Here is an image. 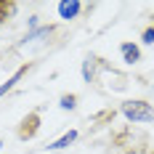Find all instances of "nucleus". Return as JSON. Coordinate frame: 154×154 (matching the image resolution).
<instances>
[{"mask_svg":"<svg viewBox=\"0 0 154 154\" xmlns=\"http://www.w3.org/2000/svg\"><path fill=\"white\" fill-rule=\"evenodd\" d=\"M122 114L130 122H152L154 120V109L146 101H125L122 104Z\"/></svg>","mask_w":154,"mask_h":154,"instance_id":"obj_1","label":"nucleus"},{"mask_svg":"<svg viewBox=\"0 0 154 154\" xmlns=\"http://www.w3.org/2000/svg\"><path fill=\"white\" fill-rule=\"evenodd\" d=\"M80 11H82V3H80V0H61V3H59V16H61L64 21L77 19Z\"/></svg>","mask_w":154,"mask_h":154,"instance_id":"obj_2","label":"nucleus"},{"mask_svg":"<svg viewBox=\"0 0 154 154\" xmlns=\"http://www.w3.org/2000/svg\"><path fill=\"white\" fill-rule=\"evenodd\" d=\"M37 122H40V117L32 112L29 117H24V122H21V130H19V136H21V138H32V136L37 133Z\"/></svg>","mask_w":154,"mask_h":154,"instance_id":"obj_3","label":"nucleus"},{"mask_svg":"<svg viewBox=\"0 0 154 154\" xmlns=\"http://www.w3.org/2000/svg\"><path fill=\"white\" fill-rule=\"evenodd\" d=\"M120 53H122L125 64L141 61V51H138V45H133V43H122V45H120Z\"/></svg>","mask_w":154,"mask_h":154,"instance_id":"obj_4","label":"nucleus"},{"mask_svg":"<svg viewBox=\"0 0 154 154\" xmlns=\"http://www.w3.org/2000/svg\"><path fill=\"white\" fill-rule=\"evenodd\" d=\"M53 35V27H43V29H35V32H29L27 37H24V43L21 45H27V43H35V40H40V37H51Z\"/></svg>","mask_w":154,"mask_h":154,"instance_id":"obj_5","label":"nucleus"},{"mask_svg":"<svg viewBox=\"0 0 154 154\" xmlns=\"http://www.w3.org/2000/svg\"><path fill=\"white\" fill-rule=\"evenodd\" d=\"M82 77H85V82H91L93 77H96V59L93 56H88L82 61Z\"/></svg>","mask_w":154,"mask_h":154,"instance_id":"obj_6","label":"nucleus"},{"mask_svg":"<svg viewBox=\"0 0 154 154\" xmlns=\"http://www.w3.org/2000/svg\"><path fill=\"white\" fill-rule=\"evenodd\" d=\"M24 72H27V66H21V69H19V72H16V75L11 77V80H5V82L0 85V98H3V96H5V93H8V91H11V88L16 85V82L21 80V75H24Z\"/></svg>","mask_w":154,"mask_h":154,"instance_id":"obj_7","label":"nucleus"},{"mask_svg":"<svg viewBox=\"0 0 154 154\" xmlns=\"http://www.w3.org/2000/svg\"><path fill=\"white\" fill-rule=\"evenodd\" d=\"M75 138H77V130H69V133H64V136H61L59 141H53V143H51L48 149H64V146H69V143H72Z\"/></svg>","mask_w":154,"mask_h":154,"instance_id":"obj_8","label":"nucleus"},{"mask_svg":"<svg viewBox=\"0 0 154 154\" xmlns=\"http://www.w3.org/2000/svg\"><path fill=\"white\" fill-rule=\"evenodd\" d=\"M14 11H16V5H14V3H0V24L5 21V16H8V14H14Z\"/></svg>","mask_w":154,"mask_h":154,"instance_id":"obj_9","label":"nucleus"},{"mask_svg":"<svg viewBox=\"0 0 154 154\" xmlns=\"http://www.w3.org/2000/svg\"><path fill=\"white\" fill-rule=\"evenodd\" d=\"M75 104H77V96L69 93V96H61V104H59V106L61 109H75Z\"/></svg>","mask_w":154,"mask_h":154,"instance_id":"obj_10","label":"nucleus"},{"mask_svg":"<svg viewBox=\"0 0 154 154\" xmlns=\"http://www.w3.org/2000/svg\"><path fill=\"white\" fill-rule=\"evenodd\" d=\"M143 43L146 45H154V27H146L143 29Z\"/></svg>","mask_w":154,"mask_h":154,"instance_id":"obj_11","label":"nucleus"},{"mask_svg":"<svg viewBox=\"0 0 154 154\" xmlns=\"http://www.w3.org/2000/svg\"><path fill=\"white\" fill-rule=\"evenodd\" d=\"M0 146H3V141H0Z\"/></svg>","mask_w":154,"mask_h":154,"instance_id":"obj_12","label":"nucleus"}]
</instances>
